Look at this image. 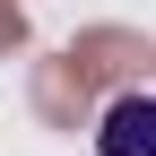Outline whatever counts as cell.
<instances>
[{"label":"cell","instance_id":"6da1fadb","mask_svg":"<svg viewBox=\"0 0 156 156\" xmlns=\"http://www.w3.org/2000/svg\"><path fill=\"white\" fill-rule=\"evenodd\" d=\"M130 69H156V52L139 44V35H122V26H95V35H78V44H69V78H78V87H122V78Z\"/></svg>","mask_w":156,"mask_h":156},{"label":"cell","instance_id":"7a4b0ae2","mask_svg":"<svg viewBox=\"0 0 156 156\" xmlns=\"http://www.w3.org/2000/svg\"><path fill=\"white\" fill-rule=\"evenodd\" d=\"M95 156H156V95H113L104 130H95Z\"/></svg>","mask_w":156,"mask_h":156},{"label":"cell","instance_id":"3957f363","mask_svg":"<svg viewBox=\"0 0 156 156\" xmlns=\"http://www.w3.org/2000/svg\"><path fill=\"white\" fill-rule=\"evenodd\" d=\"M35 95H44V113H52L61 130H78V113H87V87L69 78V61H44V69H35Z\"/></svg>","mask_w":156,"mask_h":156},{"label":"cell","instance_id":"277c9868","mask_svg":"<svg viewBox=\"0 0 156 156\" xmlns=\"http://www.w3.org/2000/svg\"><path fill=\"white\" fill-rule=\"evenodd\" d=\"M26 44V9H17V0H0V52H17Z\"/></svg>","mask_w":156,"mask_h":156}]
</instances>
